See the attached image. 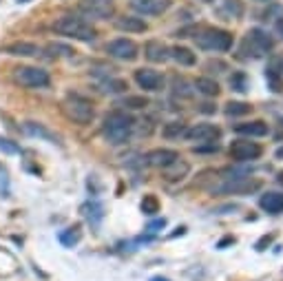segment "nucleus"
Returning a JSON list of instances; mask_svg holds the SVG:
<instances>
[{"instance_id":"obj_1","label":"nucleus","mask_w":283,"mask_h":281,"mask_svg":"<svg viewBox=\"0 0 283 281\" xmlns=\"http://www.w3.org/2000/svg\"><path fill=\"white\" fill-rule=\"evenodd\" d=\"M133 129H135V118L131 113H126L124 109H115L106 113L102 120V135L113 146L129 142L133 135Z\"/></svg>"},{"instance_id":"obj_2","label":"nucleus","mask_w":283,"mask_h":281,"mask_svg":"<svg viewBox=\"0 0 283 281\" xmlns=\"http://www.w3.org/2000/svg\"><path fill=\"white\" fill-rule=\"evenodd\" d=\"M53 31L60 36L80 40V42H93L98 38V31L86 22V20L78 18V16H62L53 22Z\"/></svg>"},{"instance_id":"obj_3","label":"nucleus","mask_w":283,"mask_h":281,"mask_svg":"<svg viewBox=\"0 0 283 281\" xmlns=\"http://www.w3.org/2000/svg\"><path fill=\"white\" fill-rule=\"evenodd\" d=\"M62 111L71 122H76L80 126H89L93 120H96V109H93V104L86 98L73 96V93L66 96V100L62 102Z\"/></svg>"},{"instance_id":"obj_4","label":"nucleus","mask_w":283,"mask_h":281,"mask_svg":"<svg viewBox=\"0 0 283 281\" xmlns=\"http://www.w3.org/2000/svg\"><path fill=\"white\" fill-rule=\"evenodd\" d=\"M195 42L204 51H228L232 49V33L226 29L210 27V29H201L195 36Z\"/></svg>"},{"instance_id":"obj_5","label":"nucleus","mask_w":283,"mask_h":281,"mask_svg":"<svg viewBox=\"0 0 283 281\" xmlns=\"http://www.w3.org/2000/svg\"><path fill=\"white\" fill-rule=\"evenodd\" d=\"M13 82L25 89H46L51 84V78L42 66H16L13 69Z\"/></svg>"},{"instance_id":"obj_6","label":"nucleus","mask_w":283,"mask_h":281,"mask_svg":"<svg viewBox=\"0 0 283 281\" xmlns=\"http://www.w3.org/2000/svg\"><path fill=\"white\" fill-rule=\"evenodd\" d=\"M106 53L115 60H122V62H133L139 56V46L129 38H115L106 44Z\"/></svg>"},{"instance_id":"obj_7","label":"nucleus","mask_w":283,"mask_h":281,"mask_svg":"<svg viewBox=\"0 0 283 281\" xmlns=\"http://www.w3.org/2000/svg\"><path fill=\"white\" fill-rule=\"evenodd\" d=\"M78 9L84 18H93V20H109L115 13L113 0H82Z\"/></svg>"},{"instance_id":"obj_8","label":"nucleus","mask_w":283,"mask_h":281,"mask_svg":"<svg viewBox=\"0 0 283 281\" xmlns=\"http://www.w3.org/2000/svg\"><path fill=\"white\" fill-rule=\"evenodd\" d=\"M261 153H264V149H261L257 142H250V137L234 139L230 144V157L237 159V162H250V159L261 157Z\"/></svg>"},{"instance_id":"obj_9","label":"nucleus","mask_w":283,"mask_h":281,"mask_svg":"<svg viewBox=\"0 0 283 281\" xmlns=\"http://www.w3.org/2000/svg\"><path fill=\"white\" fill-rule=\"evenodd\" d=\"M259 182H252L250 177H228L224 184L213 189L215 193H224V195H234V193H248V191H257Z\"/></svg>"},{"instance_id":"obj_10","label":"nucleus","mask_w":283,"mask_h":281,"mask_svg":"<svg viewBox=\"0 0 283 281\" xmlns=\"http://www.w3.org/2000/svg\"><path fill=\"white\" fill-rule=\"evenodd\" d=\"M221 135L219 126L217 124H208V122H201V124H193L191 129H186L184 137L193 139V142H213Z\"/></svg>"},{"instance_id":"obj_11","label":"nucleus","mask_w":283,"mask_h":281,"mask_svg":"<svg viewBox=\"0 0 283 281\" xmlns=\"http://www.w3.org/2000/svg\"><path fill=\"white\" fill-rule=\"evenodd\" d=\"M135 82H137L139 89H144L146 93H155V91H161L164 78H161V73L155 71V69H137Z\"/></svg>"},{"instance_id":"obj_12","label":"nucleus","mask_w":283,"mask_h":281,"mask_svg":"<svg viewBox=\"0 0 283 281\" xmlns=\"http://www.w3.org/2000/svg\"><path fill=\"white\" fill-rule=\"evenodd\" d=\"M179 159V153L173 149H153L146 153V164L153 166V169H166L173 162Z\"/></svg>"},{"instance_id":"obj_13","label":"nucleus","mask_w":283,"mask_h":281,"mask_svg":"<svg viewBox=\"0 0 283 281\" xmlns=\"http://www.w3.org/2000/svg\"><path fill=\"white\" fill-rule=\"evenodd\" d=\"M22 131H25L29 137L42 139V142H49V144H60V137L56 135V133H53L51 129H46L44 124L33 122V120H27V122L22 124Z\"/></svg>"},{"instance_id":"obj_14","label":"nucleus","mask_w":283,"mask_h":281,"mask_svg":"<svg viewBox=\"0 0 283 281\" xmlns=\"http://www.w3.org/2000/svg\"><path fill=\"white\" fill-rule=\"evenodd\" d=\"M131 7L142 16H159L171 7V0H131Z\"/></svg>"},{"instance_id":"obj_15","label":"nucleus","mask_w":283,"mask_h":281,"mask_svg":"<svg viewBox=\"0 0 283 281\" xmlns=\"http://www.w3.org/2000/svg\"><path fill=\"white\" fill-rule=\"evenodd\" d=\"M3 51L13 58H36L40 53V46L36 42H29V40H16V42L7 44Z\"/></svg>"},{"instance_id":"obj_16","label":"nucleus","mask_w":283,"mask_h":281,"mask_svg":"<svg viewBox=\"0 0 283 281\" xmlns=\"http://www.w3.org/2000/svg\"><path fill=\"white\" fill-rule=\"evenodd\" d=\"M144 56H146V60H151V62H166V60L171 58V49H168L161 40H148L144 44Z\"/></svg>"},{"instance_id":"obj_17","label":"nucleus","mask_w":283,"mask_h":281,"mask_svg":"<svg viewBox=\"0 0 283 281\" xmlns=\"http://www.w3.org/2000/svg\"><path fill=\"white\" fill-rule=\"evenodd\" d=\"M246 40H248V44H250L252 49L259 53V56H261L264 51H270L272 46H274V40H272L270 36H268V33H266L264 29H252L250 33H248V38H246Z\"/></svg>"},{"instance_id":"obj_18","label":"nucleus","mask_w":283,"mask_h":281,"mask_svg":"<svg viewBox=\"0 0 283 281\" xmlns=\"http://www.w3.org/2000/svg\"><path fill=\"white\" fill-rule=\"evenodd\" d=\"M234 133L244 137H264L268 135V124L264 120H252V122H244V124H237L234 126Z\"/></svg>"},{"instance_id":"obj_19","label":"nucleus","mask_w":283,"mask_h":281,"mask_svg":"<svg viewBox=\"0 0 283 281\" xmlns=\"http://www.w3.org/2000/svg\"><path fill=\"white\" fill-rule=\"evenodd\" d=\"M115 27L120 31H126V33H144L148 29L146 20L144 18H137V16H124V18H117L115 20Z\"/></svg>"},{"instance_id":"obj_20","label":"nucleus","mask_w":283,"mask_h":281,"mask_svg":"<svg viewBox=\"0 0 283 281\" xmlns=\"http://www.w3.org/2000/svg\"><path fill=\"white\" fill-rule=\"evenodd\" d=\"M82 215H84L86 222L93 226V228H98V226L102 224V219H104V206L100 202H96V199H91V202H86L82 206Z\"/></svg>"},{"instance_id":"obj_21","label":"nucleus","mask_w":283,"mask_h":281,"mask_svg":"<svg viewBox=\"0 0 283 281\" xmlns=\"http://www.w3.org/2000/svg\"><path fill=\"white\" fill-rule=\"evenodd\" d=\"M98 89H100V93H104V96H120V93H126L129 82H126L124 78H111L109 76L98 84Z\"/></svg>"},{"instance_id":"obj_22","label":"nucleus","mask_w":283,"mask_h":281,"mask_svg":"<svg viewBox=\"0 0 283 281\" xmlns=\"http://www.w3.org/2000/svg\"><path fill=\"white\" fill-rule=\"evenodd\" d=\"M259 206L266 213H270V215H277V213L283 210V195H281V193H274V191L264 193L261 199H259Z\"/></svg>"},{"instance_id":"obj_23","label":"nucleus","mask_w":283,"mask_h":281,"mask_svg":"<svg viewBox=\"0 0 283 281\" xmlns=\"http://www.w3.org/2000/svg\"><path fill=\"white\" fill-rule=\"evenodd\" d=\"M171 58L181 66H193L195 62H197V56H195L188 46H181V44L171 46Z\"/></svg>"},{"instance_id":"obj_24","label":"nucleus","mask_w":283,"mask_h":281,"mask_svg":"<svg viewBox=\"0 0 283 281\" xmlns=\"http://www.w3.org/2000/svg\"><path fill=\"white\" fill-rule=\"evenodd\" d=\"M164 171V179L166 182H179V179H184L188 175V171H191V166H188L186 162H181V159H177V162H173L171 166H166Z\"/></svg>"},{"instance_id":"obj_25","label":"nucleus","mask_w":283,"mask_h":281,"mask_svg":"<svg viewBox=\"0 0 283 281\" xmlns=\"http://www.w3.org/2000/svg\"><path fill=\"white\" fill-rule=\"evenodd\" d=\"M193 86L201 93V96H206V98H217V96H219V91H221V89H219V84L215 82L213 78H197V80L193 82Z\"/></svg>"},{"instance_id":"obj_26","label":"nucleus","mask_w":283,"mask_h":281,"mask_svg":"<svg viewBox=\"0 0 283 281\" xmlns=\"http://www.w3.org/2000/svg\"><path fill=\"white\" fill-rule=\"evenodd\" d=\"M44 51L49 53L51 58H71L73 53H76L71 44H64V42H49L44 46Z\"/></svg>"},{"instance_id":"obj_27","label":"nucleus","mask_w":283,"mask_h":281,"mask_svg":"<svg viewBox=\"0 0 283 281\" xmlns=\"http://www.w3.org/2000/svg\"><path fill=\"white\" fill-rule=\"evenodd\" d=\"M186 133V124L179 122V120H173V122H166L161 126V135L166 139H175V137H181Z\"/></svg>"},{"instance_id":"obj_28","label":"nucleus","mask_w":283,"mask_h":281,"mask_svg":"<svg viewBox=\"0 0 283 281\" xmlns=\"http://www.w3.org/2000/svg\"><path fill=\"white\" fill-rule=\"evenodd\" d=\"M139 208H142V213H144V215L153 217V215H157V213H159L161 204H159L157 195H153V193H148V195H144V197H142V204H139Z\"/></svg>"},{"instance_id":"obj_29","label":"nucleus","mask_w":283,"mask_h":281,"mask_svg":"<svg viewBox=\"0 0 283 281\" xmlns=\"http://www.w3.org/2000/svg\"><path fill=\"white\" fill-rule=\"evenodd\" d=\"M80 239H82V230H80V226H71V228L60 232V244L66 246V248H73Z\"/></svg>"},{"instance_id":"obj_30","label":"nucleus","mask_w":283,"mask_h":281,"mask_svg":"<svg viewBox=\"0 0 283 281\" xmlns=\"http://www.w3.org/2000/svg\"><path fill=\"white\" fill-rule=\"evenodd\" d=\"M193 84H188L184 78H175L173 80V96L175 98H193Z\"/></svg>"},{"instance_id":"obj_31","label":"nucleus","mask_w":283,"mask_h":281,"mask_svg":"<svg viewBox=\"0 0 283 281\" xmlns=\"http://www.w3.org/2000/svg\"><path fill=\"white\" fill-rule=\"evenodd\" d=\"M120 106H124V111H139V109H146L148 106V98L144 96H126L122 102H120Z\"/></svg>"},{"instance_id":"obj_32","label":"nucleus","mask_w":283,"mask_h":281,"mask_svg":"<svg viewBox=\"0 0 283 281\" xmlns=\"http://www.w3.org/2000/svg\"><path fill=\"white\" fill-rule=\"evenodd\" d=\"M224 111H226V115H230V118H239V115H248V113L252 111V106L246 102H228Z\"/></svg>"},{"instance_id":"obj_33","label":"nucleus","mask_w":283,"mask_h":281,"mask_svg":"<svg viewBox=\"0 0 283 281\" xmlns=\"http://www.w3.org/2000/svg\"><path fill=\"white\" fill-rule=\"evenodd\" d=\"M266 80H268V86H270L274 93L283 91V80H281V73L277 69H268L266 71Z\"/></svg>"},{"instance_id":"obj_34","label":"nucleus","mask_w":283,"mask_h":281,"mask_svg":"<svg viewBox=\"0 0 283 281\" xmlns=\"http://www.w3.org/2000/svg\"><path fill=\"white\" fill-rule=\"evenodd\" d=\"M224 9L230 13L232 18L244 16V3H241V0H224Z\"/></svg>"},{"instance_id":"obj_35","label":"nucleus","mask_w":283,"mask_h":281,"mask_svg":"<svg viewBox=\"0 0 283 281\" xmlns=\"http://www.w3.org/2000/svg\"><path fill=\"white\" fill-rule=\"evenodd\" d=\"M230 86H232L234 91H239V93L248 91V86H246V76H244V73H234V76L230 78Z\"/></svg>"},{"instance_id":"obj_36","label":"nucleus","mask_w":283,"mask_h":281,"mask_svg":"<svg viewBox=\"0 0 283 281\" xmlns=\"http://www.w3.org/2000/svg\"><path fill=\"white\" fill-rule=\"evenodd\" d=\"M0 151L7 153V155H18L20 153L18 144H13L11 139H7V137H0Z\"/></svg>"},{"instance_id":"obj_37","label":"nucleus","mask_w":283,"mask_h":281,"mask_svg":"<svg viewBox=\"0 0 283 281\" xmlns=\"http://www.w3.org/2000/svg\"><path fill=\"white\" fill-rule=\"evenodd\" d=\"M193 151H195V153H217V151H219V146L215 144V142H210L208 146H195Z\"/></svg>"},{"instance_id":"obj_38","label":"nucleus","mask_w":283,"mask_h":281,"mask_svg":"<svg viewBox=\"0 0 283 281\" xmlns=\"http://www.w3.org/2000/svg\"><path fill=\"white\" fill-rule=\"evenodd\" d=\"M270 244H272V235H264L257 242V246H254V248H257V250H266V246H270Z\"/></svg>"},{"instance_id":"obj_39","label":"nucleus","mask_w":283,"mask_h":281,"mask_svg":"<svg viewBox=\"0 0 283 281\" xmlns=\"http://www.w3.org/2000/svg\"><path fill=\"white\" fill-rule=\"evenodd\" d=\"M274 31H277L279 38H283V18H277V22H274Z\"/></svg>"},{"instance_id":"obj_40","label":"nucleus","mask_w":283,"mask_h":281,"mask_svg":"<svg viewBox=\"0 0 283 281\" xmlns=\"http://www.w3.org/2000/svg\"><path fill=\"white\" fill-rule=\"evenodd\" d=\"M215 109H217V106L210 104V102H204V104H201V113H215Z\"/></svg>"},{"instance_id":"obj_41","label":"nucleus","mask_w":283,"mask_h":281,"mask_svg":"<svg viewBox=\"0 0 283 281\" xmlns=\"http://www.w3.org/2000/svg\"><path fill=\"white\" fill-rule=\"evenodd\" d=\"M164 224H166V222H164V219H161V222H153L151 226H148V230H153V232H155V230H157V228H164Z\"/></svg>"},{"instance_id":"obj_42","label":"nucleus","mask_w":283,"mask_h":281,"mask_svg":"<svg viewBox=\"0 0 283 281\" xmlns=\"http://www.w3.org/2000/svg\"><path fill=\"white\" fill-rule=\"evenodd\" d=\"M151 281H168V279H164V277H153Z\"/></svg>"},{"instance_id":"obj_43","label":"nucleus","mask_w":283,"mask_h":281,"mask_svg":"<svg viewBox=\"0 0 283 281\" xmlns=\"http://www.w3.org/2000/svg\"><path fill=\"white\" fill-rule=\"evenodd\" d=\"M277 179H279V184L283 186V173H279V177H277Z\"/></svg>"},{"instance_id":"obj_44","label":"nucleus","mask_w":283,"mask_h":281,"mask_svg":"<svg viewBox=\"0 0 283 281\" xmlns=\"http://www.w3.org/2000/svg\"><path fill=\"white\" fill-rule=\"evenodd\" d=\"M277 157H283V149H279V151H277Z\"/></svg>"},{"instance_id":"obj_45","label":"nucleus","mask_w":283,"mask_h":281,"mask_svg":"<svg viewBox=\"0 0 283 281\" xmlns=\"http://www.w3.org/2000/svg\"><path fill=\"white\" fill-rule=\"evenodd\" d=\"M18 3H29V0H18Z\"/></svg>"},{"instance_id":"obj_46","label":"nucleus","mask_w":283,"mask_h":281,"mask_svg":"<svg viewBox=\"0 0 283 281\" xmlns=\"http://www.w3.org/2000/svg\"><path fill=\"white\" fill-rule=\"evenodd\" d=\"M259 3H266V0H259Z\"/></svg>"},{"instance_id":"obj_47","label":"nucleus","mask_w":283,"mask_h":281,"mask_svg":"<svg viewBox=\"0 0 283 281\" xmlns=\"http://www.w3.org/2000/svg\"><path fill=\"white\" fill-rule=\"evenodd\" d=\"M206 3H210V0H206Z\"/></svg>"},{"instance_id":"obj_48","label":"nucleus","mask_w":283,"mask_h":281,"mask_svg":"<svg viewBox=\"0 0 283 281\" xmlns=\"http://www.w3.org/2000/svg\"><path fill=\"white\" fill-rule=\"evenodd\" d=\"M281 62H283V58H281Z\"/></svg>"}]
</instances>
